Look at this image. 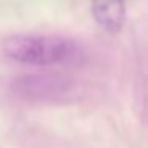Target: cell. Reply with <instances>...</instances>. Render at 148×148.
Wrapping results in <instances>:
<instances>
[{
	"label": "cell",
	"mask_w": 148,
	"mask_h": 148,
	"mask_svg": "<svg viewBox=\"0 0 148 148\" xmlns=\"http://www.w3.org/2000/svg\"><path fill=\"white\" fill-rule=\"evenodd\" d=\"M11 89L18 97L30 102H65L78 92L72 78L56 73L24 75L14 80Z\"/></svg>",
	"instance_id": "cell-2"
},
{
	"label": "cell",
	"mask_w": 148,
	"mask_h": 148,
	"mask_svg": "<svg viewBox=\"0 0 148 148\" xmlns=\"http://www.w3.org/2000/svg\"><path fill=\"white\" fill-rule=\"evenodd\" d=\"M94 19L107 30L118 32L126 21V0H91Z\"/></svg>",
	"instance_id": "cell-3"
},
{
	"label": "cell",
	"mask_w": 148,
	"mask_h": 148,
	"mask_svg": "<svg viewBox=\"0 0 148 148\" xmlns=\"http://www.w3.org/2000/svg\"><path fill=\"white\" fill-rule=\"evenodd\" d=\"M3 54L29 65L77 67L86 59L78 42L59 35H11L2 45Z\"/></svg>",
	"instance_id": "cell-1"
}]
</instances>
